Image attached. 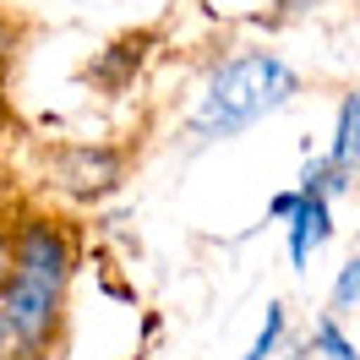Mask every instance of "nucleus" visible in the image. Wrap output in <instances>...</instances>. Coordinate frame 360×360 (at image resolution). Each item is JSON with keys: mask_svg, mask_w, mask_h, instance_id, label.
I'll use <instances>...</instances> for the list:
<instances>
[{"mask_svg": "<svg viewBox=\"0 0 360 360\" xmlns=\"http://www.w3.org/2000/svg\"><path fill=\"white\" fill-rule=\"evenodd\" d=\"M284 333H290V311H284V300H273V306H268V322L257 328V338H251V349L240 360H278Z\"/></svg>", "mask_w": 360, "mask_h": 360, "instance_id": "nucleus-6", "label": "nucleus"}, {"mask_svg": "<svg viewBox=\"0 0 360 360\" xmlns=\"http://www.w3.org/2000/svg\"><path fill=\"white\" fill-rule=\"evenodd\" d=\"M333 240V202L322 197V191H306V186H295V213L284 219V251H290V268L306 273L311 268V257Z\"/></svg>", "mask_w": 360, "mask_h": 360, "instance_id": "nucleus-3", "label": "nucleus"}, {"mask_svg": "<svg viewBox=\"0 0 360 360\" xmlns=\"http://www.w3.org/2000/svg\"><path fill=\"white\" fill-rule=\"evenodd\" d=\"M328 300H333V311H355V306H360V257H349V262L338 268Z\"/></svg>", "mask_w": 360, "mask_h": 360, "instance_id": "nucleus-7", "label": "nucleus"}, {"mask_svg": "<svg viewBox=\"0 0 360 360\" xmlns=\"http://www.w3.org/2000/svg\"><path fill=\"white\" fill-rule=\"evenodd\" d=\"M71 278H77V229L44 207H11L0 322L22 360H49V349L66 338Z\"/></svg>", "mask_w": 360, "mask_h": 360, "instance_id": "nucleus-1", "label": "nucleus"}, {"mask_svg": "<svg viewBox=\"0 0 360 360\" xmlns=\"http://www.w3.org/2000/svg\"><path fill=\"white\" fill-rule=\"evenodd\" d=\"M11 219V202H6V180H0V224Z\"/></svg>", "mask_w": 360, "mask_h": 360, "instance_id": "nucleus-10", "label": "nucleus"}, {"mask_svg": "<svg viewBox=\"0 0 360 360\" xmlns=\"http://www.w3.org/2000/svg\"><path fill=\"white\" fill-rule=\"evenodd\" d=\"M290 213H295V186H290V191H273V197H268V224H284Z\"/></svg>", "mask_w": 360, "mask_h": 360, "instance_id": "nucleus-8", "label": "nucleus"}, {"mask_svg": "<svg viewBox=\"0 0 360 360\" xmlns=\"http://www.w3.org/2000/svg\"><path fill=\"white\" fill-rule=\"evenodd\" d=\"M295 93H300V71L290 60H278L268 49H240L207 71L202 93L186 115V136H191V148L229 142V136L262 126L268 115H278Z\"/></svg>", "mask_w": 360, "mask_h": 360, "instance_id": "nucleus-2", "label": "nucleus"}, {"mask_svg": "<svg viewBox=\"0 0 360 360\" xmlns=\"http://www.w3.org/2000/svg\"><path fill=\"white\" fill-rule=\"evenodd\" d=\"M306 355H311V360H360V344H355V333L344 328V316H338V311H322L311 322Z\"/></svg>", "mask_w": 360, "mask_h": 360, "instance_id": "nucleus-5", "label": "nucleus"}, {"mask_svg": "<svg viewBox=\"0 0 360 360\" xmlns=\"http://www.w3.org/2000/svg\"><path fill=\"white\" fill-rule=\"evenodd\" d=\"M0 360H22V355H17V344H11V333H6V322H0Z\"/></svg>", "mask_w": 360, "mask_h": 360, "instance_id": "nucleus-9", "label": "nucleus"}, {"mask_svg": "<svg viewBox=\"0 0 360 360\" xmlns=\"http://www.w3.org/2000/svg\"><path fill=\"white\" fill-rule=\"evenodd\" d=\"M328 158H333L344 175H360V88H349L344 98H338L333 136H328Z\"/></svg>", "mask_w": 360, "mask_h": 360, "instance_id": "nucleus-4", "label": "nucleus"}]
</instances>
